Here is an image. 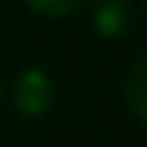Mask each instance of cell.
<instances>
[{
    "instance_id": "277c9868",
    "label": "cell",
    "mask_w": 147,
    "mask_h": 147,
    "mask_svg": "<svg viewBox=\"0 0 147 147\" xmlns=\"http://www.w3.org/2000/svg\"><path fill=\"white\" fill-rule=\"evenodd\" d=\"M24 6L45 18H63V15H72L81 6V0H24Z\"/></svg>"
},
{
    "instance_id": "6da1fadb",
    "label": "cell",
    "mask_w": 147,
    "mask_h": 147,
    "mask_svg": "<svg viewBox=\"0 0 147 147\" xmlns=\"http://www.w3.org/2000/svg\"><path fill=\"white\" fill-rule=\"evenodd\" d=\"M12 105L21 117H42L54 105V84L42 69L30 66L15 78L12 87Z\"/></svg>"
},
{
    "instance_id": "3957f363",
    "label": "cell",
    "mask_w": 147,
    "mask_h": 147,
    "mask_svg": "<svg viewBox=\"0 0 147 147\" xmlns=\"http://www.w3.org/2000/svg\"><path fill=\"white\" fill-rule=\"evenodd\" d=\"M123 93H126V105L141 123H147V51L132 57V63L126 66V78H123Z\"/></svg>"
},
{
    "instance_id": "7a4b0ae2",
    "label": "cell",
    "mask_w": 147,
    "mask_h": 147,
    "mask_svg": "<svg viewBox=\"0 0 147 147\" xmlns=\"http://www.w3.org/2000/svg\"><path fill=\"white\" fill-rule=\"evenodd\" d=\"M90 21L99 36L120 39L132 30V9L126 6V0H96L90 9Z\"/></svg>"
},
{
    "instance_id": "5b68a950",
    "label": "cell",
    "mask_w": 147,
    "mask_h": 147,
    "mask_svg": "<svg viewBox=\"0 0 147 147\" xmlns=\"http://www.w3.org/2000/svg\"><path fill=\"white\" fill-rule=\"evenodd\" d=\"M0 93H3V78H0Z\"/></svg>"
}]
</instances>
